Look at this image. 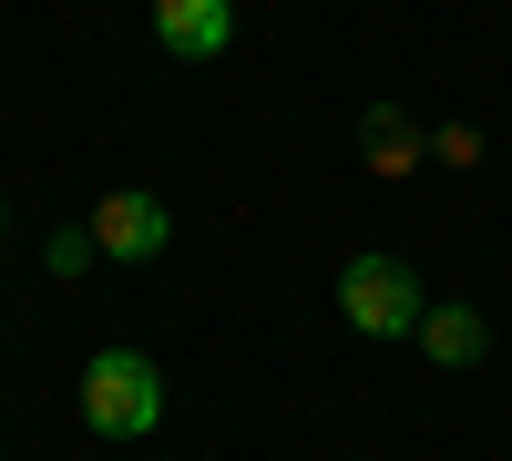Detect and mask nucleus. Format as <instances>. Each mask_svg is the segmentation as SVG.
Returning a JSON list of instances; mask_svg holds the SVG:
<instances>
[{"instance_id": "obj_1", "label": "nucleus", "mask_w": 512, "mask_h": 461, "mask_svg": "<svg viewBox=\"0 0 512 461\" xmlns=\"http://www.w3.org/2000/svg\"><path fill=\"white\" fill-rule=\"evenodd\" d=\"M82 421H93L103 441H144L164 421V380L144 349H93L82 359Z\"/></svg>"}, {"instance_id": "obj_2", "label": "nucleus", "mask_w": 512, "mask_h": 461, "mask_svg": "<svg viewBox=\"0 0 512 461\" xmlns=\"http://www.w3.org/2000/svg\"><path fill=\"white\" fill-rule=\"evenodd\" d=\"M338 308H349L359 339H420V318H431V298H420V277L400 257H349L338 267Z\"/></svg>"}, {"instance_id": "obj_3", "label": "nucleus", "mask_w": 512, "mask_h": 461, "mask_svg": "<svg viewBox=\"0 0 512 461\" xmlns=\"http://www.w3.org/2000/svg\"><path fill=\"white\" fill-rule=\"evenodd\" d=\"M164 236H175V226H164L154 195H103V205H93V246H103V257H123V267L164 257Z\"/></svg>"}, {"instance_id": "obj_4", "label": "nucleus", "mask_w": 512, "mask_h": 461, "mask_svg": "<svg viewBox=\"0 0 512 461\" xmlns=\"http://www.w3.org/2000/svg\"><path fill=\"white\" fill-rule=\"evenodd\" d=\"M154 41L175 62H216L236 41V11H226V0H154Z\"/></svg>"}, {"instance_id": "obj_5", "label": "nucleus", "mask_w": 512, "mask_h": 461, "mask_svg": "<svg viewBox=\"0 0 512 461\" xmlns=\"http://www.w3.org/2000/svg\"><path fill=\"white\" fill-rule=\"evenodd\" d=\"M420 349H431L441 369H472L492 349V328H482V308H431V318H420Z\"/></svg>"}, {"instance_id": "obj_6", "label": "nucleus", "mask_w": 512, "mask_h": 461, "mask_svg": "<svg viewBox=\"0 0 512 461\" xmlns=\"http://www.w3.org/2000/svg\"><path fill=\"white\" fill-rule=\"evenodd\" d=\"M359 144H369V164H379V175H410V164H420V134H410V113H390V103H379V113L359 123Z\"/></svg>"}, {"instance_id": "obj_7", "label": "nucleus", "mask_w": 512, "mask_h": 461, "mask_svg": "<svg viewBox=\"0 0 512 461\" xmlns=\"http://www.w3.org/2000/svg\"><path fill=\"white\" fill-rule=\"evenodd\" d=\"M93 257H103V246H93V226H72V236H52V267H62V277H82Z\"/></svg>"}]
</instances>
